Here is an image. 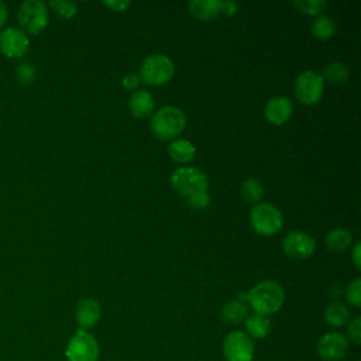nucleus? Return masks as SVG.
<instances>
[{
	"instance_id": "nucleus-1",
	"label": "nucleus",
	"mask_w": 361,
	"mask_h": 361,
	"mask_svg": "<svg viewBox=\"0 0 361 361\" xmlns=\"http://www.w3.org/2000/svg\"><path fill=\"white\" fill-rule=\"evenodd\" d=\"M247 300L254 313L268 316L276 313L282 307L285 292L278 282L267 279L258 282L248 290Z\"/></svg>"
},
{
	"instance_id": "nucleus-2",
	"label": "nucleus",
	"mask_w": 361,
	"mask_h": 361,
	"mask_svg": "<svg viewBox=\"0 0 361 361\" xmlns=\"http://www.w3.org/2000/svg\"><path fill=\"white\" fill-rule=\"evenodd\" d=\"M186 126L185 113L176 106H164L151 117V130L161 140H172Z\"/></svg>"
},
{
	"instance_id": "nucleus-3",
	"label": "nucleus",
	"mask_w": 361,
	"mask_h": 361,
	"mask_svg": "<svg viewBox=\"0 0 361 361\" xmlns=\"http://www.w3.org/2000/svg\"><path fill=\"white\" fill-rule=\"evenodd\" d=\"M169 182L172 188L185 199L207 192L209 186L206 173L193 166H180L175 169L169 176Z\"/></svg>"
},
{
	"instance_id": "nucleus-4",
	"label": "nucleus",
	"mask_w": 361,
	"mask_h": 361,
	"mask_svg": "<svg viewBox=\"0 0 361 361\" xmlns=\"http://www.w3.org/2000/svg\"><path fill=\"white\" fill-rule=\"evenodd\" d=\"M250 223L259 235H272L282 228V214L271 203H257L250 213Z\"/></svg>"
},
{
	"instance_id": "nucleus-5",
	"label": "nucleus",
	"mask_w": 361,
	"mask_h": 361,
	"mask_svg": "<svg viewBox=\"0 0 361 361\" xmlns=\"http://www.w3.org/2000/svg\"><path fill=\"white\" fill-rule=\"evenodd\" d=\"M18 23L27 34H39L48 24V8L41 0H25L17 13Z\"/></svg>"
},
{
	"instance_id": "nucleus-6",
	"label": "nucleus",
	"mask_w": 361,
	"mask_h": 361,
	"mask_svg": "<svg viewBox=\"0 0 361 361\" xmlns=\"http://www.w3.org/2000/svg\"><path fill=\"white\" fill-rule=\"evenodd\" d=\"M173 62L164 54L147 56L140 68V79L148 85H164L173 76Z\"/></svg>"
},
{
	"instance_id": "nucleus-7",
	"label": "nucleus",
	"mask_w": 361,
	"mask_h": 361,
	"mask_svg": "<svg viewBox=\"0 0 361 361\" xmlns=\"http://www.w3.org/2000/svg\"><path fill=\"white\" fill-rule=\"evenodd\" d=\"M65 355L68 361H97L99 343L94 336L79 329L68 341Z\"/></svg>"
},
{
	"instance_id": "nucleus-8",
	"label": "nucleus",
	"mask_w": 361,
	"mask_h": 361,
	"mask_svg": "<svg viewBox=\"0 0 361 361\" xmlns=\"http://www.w3.org/2000/svg\"><path fill=\"white\" fill-rule=\"evenodd\" d=\"M324 89V80L320 73L314 71L300 72L293 83L295 96L303 104H314L320 100Z\"/></svg>"
},
{
	"instance_id": "nucleus-9",
	"label": "nucleus",
	"mask_w": 361,
	"mask_h": 361,
	"mask_svg": "<svg viewBox=\"0 0 361 361\" xmlns=\"http://www.w3.org/2000/svg\"><path fill=\"white\" fill-rule=\"evenodd\" d=\"M221 348L227 361H252L255 351L252 338L241 330L228 333L223 340Z\"/></svg>"
},
{
	"instance_id": "nucleus-10",
	"label": "nucleus",
	"mask_w": 361,
	"mask_h": 361,
	"mask_svg": "<svg viewBox=\"0 0 361 361\" xmlns=\"http://www.w3.org/2000/svg\"><path fill=\"white\" fill-rule=\"evenodd\" d=\"M348 351V338L338 333L331 331L323 334L316 345L317 355L324 361H337L344 358Z\"/></svg>"
},
{
	"instance_id": "nucleus-11",
	"label": "nucleus",
	"mask_w": 361,
	"mask_h": 361,
	"mask_svg": "<svg viewBox=\"0 0 361 361\" xmlns=\"http://www.w3.org/2000/svg\"><path fill=\"white\" fill-rule=\"evenodd\" d=\"M316 243L313 237L305 231H290L282 241V250L295 259H303L314 252Z\"/></svg>"
},
{
	"instance_id": "nucleus-12",
	"label": "nucleus",
	"mask_w": 361,
	"mask_h": 361,
	"mask_svg": "<svg viewBox=\"0 0 361 361\" xmlns=\"http://www.w3.org/2000/svg\"><path fill=\"white\" fill-rule=\"evenodd\" d=\"M30 48L27 34L14 27H8L0 32V51L7 58H21Z\"/></svg>"
},
{
	"instance_id": "nucleus-13",
	"label": "nucleus",
	"mask_w": 361,
	"mask_h": 361,
	"mask_svg": "<svg viewBox=\"0 0 361 361\" xmlns=\"http://www.w3.org/2000/svg\"><path fill=\"white\" fill-rule=\"evenodd\" d=\"M292 111H293L292 102L286 96L271 97L267 102L265 110H264L267 120L275 126H281L285 121H288L289 117L292 116Z\"/></svg>"
},
{
	"instance_id": "nucleus-14",
	"label": "nucleus",
	"mask_w": 361,
	"mask_h": 361,
	"mask_svg": "<svg viewBox=\"0 0 361 361\" xmlns=\"http://www.w3.org/2000/svg\"><path fill=\"white\" fill-rule=\"evenodd\" d=\"M100 314H102L100 305L97 300H94L92 298L82 299L78 303L76 312H75L76 322L82 330H87L90 327H93L99 322Z\"/></svg>"
},
{
	"instance_id": "nucleus-15",
	"label": "nucleus",
	"mask_w": 361,
	"mask_h": 361,
	"mask_svg": "<svg viewBox=\"0 0 361 361\" xmlns=\"http://www.w3.org/2000/svg\"><path fill=\"white\" fill-rule=\"evenodd\" d=\"M189 11L200 18V20H210L221 13L223 1L220 0H192L189 1Z\"/></svg>"
},
{
	"instance_id": "nucleus-16",
	"label": "nucleus",
	"mask_w": 361,
	"mask_h": 361,
	"mask_svg": "<svg viewBox=\"0 0 361 361\" xmlns=\"http://www.w3.org/2000/svg\"><path fill=\"white\" fill-rule=\"evenodd\" d=\"M128 106L135 117H145L154 110V99L147 90H135L130 96Z\"/></svg>"
},
{
	"instance_id": "nucleus-17",
	"label": "nucleus",
	"mask_w": 361,
	"mask_h": 361,
	"mask_svg": "<svg viewBox=\"0 0 361 361\" xmlns=\"http://www.w3.org/2000/svg\"><path fill=\"white\" fill-rule=\"evenodd\" d=\"M168 154L175 162L186 164L190 159H193V157L196 154V148L189 140L178 138V140H173L172 142H169Z\"/></svg>"
},
{
	"instance_id": "nucleus-18",
	"label": "nucleus",
	"mask_w": 361,
	"mask_h": 361,
	"mask_svg": "<svg viewBox=\"0 0 361 361\" xmlns=\"http://www.w3.org/2000/svg\"><path fill=\"white\" fill-rule=\"evenodd\" d=\"M248 316V307L244 302L235 299L226 303L220 312V317L227 324H238Z\"/></svg>"
},
{
	"instance_id": "nucleus-19",
	"label": "nucleus",
	"mask_w": 361,
	"mask_h": 361,
	"mask_svg": "<svg viewBox=\"0 0 361 361\" xmlns=\"http://www.w3.org/2000/svg\"><path fill=\"white\" fill-rule=\"evenodd\" d=\"M245 322V329L247 334L252 338H264L268 336L269 329H271V322L267 316L252 313L251 316H247Z\"/></svg>"
},
{
	"instance_id": "nucleus-20",
	"label": "nucleus",
	"mask_w": 361,
	"mask_h": 361,
	"mask_svg": "<svg viewBox=\"0 0 361 361\" xmlns=\"http://www.w3.org/2000/svg\"><path fill=\"white\" fill-rule=\"evenodd\" d=\"M353 243V234L341 227L333 228L326 234L327 248L331 251H344Z\"/></svg>"
},
{
	"instance_id": "nucleus-21",
	"label": "nucleus",
	"mask_w": 361,
	"mask_h": 361,
	"mask_svg": "<svg viewBox=\"0 0 361 361\" xmlns=\"http://www.w3.org/2000/svg\"><path fill=\"white\" fill-rule=\"evenodd\" d=\"M350 313L348 309L338 302H333L326 306L324 309V320L331 327H340L344 326L348 322Z\"/></svg>"
},
{
	"instance_id": "nucleus-22",
	"label": "nucleus",
	"mask_w": 361,
	"mask_h": 361,
	"mask_svg": "<svg viewBox=\"0 0 361 361\" xmlns=\"http://www.w3.org/2000/svg\"><path fill=\"white\" fill-rule=\"evenodd\" d=\"M312 32L320 39H327L336 32V23L330 16L320 14L312 23Z\"/></svg>"
},
{
	"instance_id": "nucleus-23",
	"label": "nucleus",
	"mask_w": 361,
	"mask_h": 361,
	"mask_svg": "<svg viewBox=\"0 0 361 361\" xmlns=\"http://www.w3.org/2000/svg\"><path fill=\"white\" fill-rule=\"evenodd\" d=\"M322 78L323 80H329L331 83H336V85H341L347 80L348 78V69L344 63L341 62H331V63H327L324 68H323V73H322Z\"/></svg>"
},
{
	"instance_id": "nucleus-24",
	"label": "nucleus",
	"mask_w": 361,
	"mask_h": 361,
	"mask_svg": "<svg viewBox=\"0 0 361 361\" xmlns=\"http://www.w3.org/2000/svg\"><path fill=\"white\" fill-rule=\"evenodd\" d=\"M240 195L245 202L257 203L262 197V185L255 178H247L240 186Z\"/></svg>"
},
{
	"instance_id": "nucleus-25",
	"label": "nucleus",
	"mask_w": 361,
	"mask_h": 361,
	"mask_svg": "<svg viewBox=\"0 0 361 361\" xmlns=\"http://www.w3.org/2000/svg\"><path fill=\"white\" fill-rule=\"evenodd\" d=\"M292 4L299 11L310 14V16L320 14L324 10V7H326V1L324 0H295Z\"/></svg>"
},
{
	"instance_id": "nucleus-26",
	"label": "nucleus",
	"mask_w": 361,
	"mask_h": 361,
	"mask_svg": "<svg viewBox=\"0 0 361 361\" xmlns=\"http://www.w3.org/2000/svg\"><path fill=\"white\" fill-rule=\"evenodd\" d=\"M16 78L23 85H30L35 79V68L31 62L23 61L16 68Z\"/></svg>"
},
{
	"instance_id": "nucleus-27",
	"label": "nucleus",
	"mask_w": 361,
	"mask_h": 361,
	"mask_svg": "<svg viewBox=\"0 0 361 361\" xmlns=\"http://www.w3.org/2000/svg\"><path fill=\"white\" fill-rule=\"evenodd\" d=\"M49 6L62 18H72L78 10V6L75 1H66V0H52L49 1Z\"/></svg>"
},
{
	"instance_id": "nucleus-28",
	"label": "nucleus",
	"mask_w": 361,
	"mask_h": 361,
	"mask_svg": "<svg viewBox=\"0 0 361 361\" xmlns=\"http://www.w3.org/2000/svg\"><path fill=\"white\" fill-rule=\"evenodd\" d=\"M345 299L355 307L361 306V279L355 278L345 289Z\"/></svg>"
},
{
	"instance_id": "nucleus-29",
	"label": "nucleus",
	"mask_w": 361,
	"mask_h": 361,
	"mask_svg": "<svg viewBox=\"0 0 361 361\" xmlns=\"http://www.w3.org/2000/svg\"><path fill=\"white\" fill-rule=\"evenodd\" d=\"M347 337L354 343H361V316H355L350 322H347Z\"/></svg>"
},
{
	"instance_id": "nucleus-30",
	"label": "nucleus",
	"mask_w": 361,
	"mask_h": 361,
	"mask_svg": "<svg viewBox=\"0 0 361 361\" xmlns=\"http://www.w3.org/2000/svg\"><path fill=\"white\" fill-rule=\"evenodd\" d=\"M185 200H186L188 206L192 207V209H204L210 203V196H209L207 192H204V193H199V195L190 196V197H188Z\"/></svg>"
},
{
	"instance_id": "nucleus-31",
	"label": "nucleus",
	"mask_w": 361,
	"mask_h": 361,
	"mask_svg": "<svg viewBox=\"0 0 361 361\" xmlns=\"http://www.w3.org/2000/svg\"><path fill=\"white\" fill-rule=\"evenodd\" d=\"M141 79H140V75L135 73V72H128L127 75L123 76L121 79V85L126 87V89H135L138 85H140Z\"/></svg>"
},
{
	"instance_id": "nucleus-32",
	"label": "nucleus",
	"mask_w": 361,
	"mask_h": 361,
	"mask_svg": "<svg viewBox=\"0 0 361 361\" xmlns=\"http://www.w3.org/2000/svg\"><path fill=\"white\" fill-rule=\"evenodd\" d=\"M104 6H107L113 11H124L130 7V0H106Z\"/></svg>"
},
{
	"instance_id": "nucleus-33",
	"label": "nucleus",
	"mask_w": 361,
	"mask_h": 361,
	"mask_svg": "<svg viewBox=\"0 0 361 361\" xmlns=\"http://www.w3.org/2000/svg\"><path fill=\"white\" fill-rule=\"evenodd\" d=\"M360 251H361V243L357 241L353 247V262L355 265L357 269L361 268V255H360Z\"/></svg>"
},
{
	"instance_id": "nucleus-34",
	"label": "nucleus",
	"mask_w": 361,
	"mask_h": 361,
	"mask_svg": "<svg viewBox=\"0 0 361 361\" xmlns=\"http://www.w3.org/2000/svg\"><path fill=\"white\" fill-rule=\"evenodd\" d=\"M235 11H237V3L235 1H231V0L223 1L221 13H224L226 16H233Z\"/></svg>"
},
{
	"instance_id": "nucleus-35",
	"label": "nucleus",
	"mask_w": 361,
	"mask_h": 361,
	"mask_svg": "<svg viewBox=\"0 0 361 361\" xmlns=\"http://www.w3.org/2000/svg\"><path fill=\"white\" fill-rule=\"evenodd\" d=\"M7 20V6L0 0V27L4 25Z\"/></svg>"
}]
</instances>
